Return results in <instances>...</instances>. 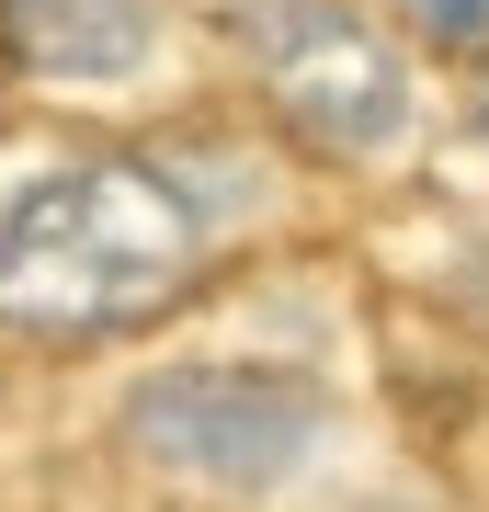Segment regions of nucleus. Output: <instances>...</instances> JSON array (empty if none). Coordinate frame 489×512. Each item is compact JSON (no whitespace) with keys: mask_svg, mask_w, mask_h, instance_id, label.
<instances>
[{"mask_svg":"<svg viewBox=\"0 0 489 512\" xmlns=\"http://www.w3.org/2000/svg\"><path fill=\"white\" fill-rule=\"evenodd\" d=\"M399 12H410L433 46H467V57H489V0H399Z\"/></svg>","mask_w":489,"mask_h":512,"instance_id":"obj_5","label":"nucleus"},{"mask_svg":"<svg viewBox=\"0 0 489 512\" xmlns=\"http://www.w3.org/2000/svg\"><path fill=\"white\" fill-rule=\"evenodd\" d=\"M228 35L308 148H387L399 137L410 80H399V57L376 46L364 12H342V0H239Z\"/></svg>","mask_w":489,"mask_h":512,"instance_id":"obj_3","label":"nucleus"},{"mask_svg":"<svg viewBox=\"0 0 489 512\" xmlns=\"http://www.w3.org/2000/svg\"><path fill=\"white\" fill-rule=\"evenodd\" d=\"M12 46L35 69H69V80H103V69H137L148 57V23L160 0H0Z\"/></svg>","mask_w":489,"mask_h":512,"instance_id":"obj_4","label":"nucleus"},{"mask_svg":"<svg viewBox=\"0 0 489 512\" xmlns=\"http://www.w3.org/2000/svg\"><path fill=\"white\" fill-rule=\"evenodd\" d=\"M194 262V205L137 160H69L0 217V319L23 330H114L160 308Z\"/></svg>","mask_w":489,"mask_h":512,"instance_id":"obj_1","label":"nucleus"},{"mask_svg":"<svg viewBox=\"0 0 489 512\" xmlns=\"http://www.w3.org/2000/svg\"><path fill=\"white\" fill-rule=\"evenodd\" d=\"M319 421H330L319 376L217 353V365L148 376L137 410H126V433H137L160 467H182V478H217V490H273V478H296V456L319 444Z\"/></svg>","mask_w":489,"mask_h":512,"instance_id":"obj_2","label":"nucleus"},{"mask_svg":"<svg viewBox=\"0 0 489 512\" xmlns=\"http://www.w3.org/2000/svg\"><path fill=\"white\" fill-rule=\"evenodd\" d=\"M478 126H489V92H478Z\"/></svg>","mask_w":489,"mask_h":512,"instance_id":"obj_6","label":"nucleus"}]
</instances>
